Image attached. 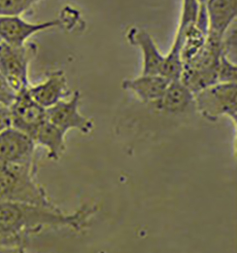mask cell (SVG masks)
Wrapping results in <instances>:
<instances>
[{"label": "cell", "instance_id": "1", "mask_svg": "<svg viewBox=\"0 0 237 253\" xmlns=\"http://www.w3.org/2000/svg\"><path fill=\"white\" fill-rule=\"evenodd\" d=\"M97 205L88 203L73 212L58 206L0 202V246H25L27 238L47 229L82 232L97 212Z\"/></svg>", "mask_w": 237, "mask_h": 253}, {"label": "cell", "instance_id": "2", "mask_svg": "<svg viewBox=\"0 0 237 253\" xmlns=\"http://www.w3.org/2000/svg\"><path fill=\"white\" fill-rule=\"evenodd\" d=\"M0 202L56 206L37 178V165L0 163Z\"/></svg>", "mask_w": 237, "mask_h": 253}, {"label": "cell", "instance_id": "3", "mask_svg": "<svg viewBox=\"0 0 237 253\" xmlns=\"http://www.w3.org/2000/svg\"><path fill=\"white\" fill-rule=\"evenodd\" d=\"M194 104L198 112L209 121L222 117L237 123V83H216L194 95Z\"/></svg>", "mask_w": 237, "mask_h": 253}, {"label": "cell", "instance_id": "4", "mask_svg": "<svg viewBox=\"0 0 237 253\" xmlns=\"http://www.w3.org/2000/svg\"><path fill=\"white\" fill-rule=\"evenodd\" d=\"M36 49V45L30 42L12 46L0 41V74L18 93L30 86V64Z\"/></svg>", "mask_w": 237, "mask_h": 253}, {"label": "cell", "instance_id": "5", "mask_svg": "<svg viewBox=\"0 0 237 253\" xmlns=\"http://www.w3.org/2000/svg\"><path fill=\"white\" fill-rule=\"evenodd\" d=\"M81 94L76 91L46 109V119L66 133L71 129L88 134L93 129V121L80 111Z\"/></svg>", "mask_w": 237, "mask_h": 253}, {"label": "cell", "instance_id": "6", "mask_svg": "<svg viewBox=\"0 0 237 253\" xmlns=\"http://www.w3.org/2000/svg\"><path fill=\"white\" fill-rule=\"evenodd\" d=\"M34 140L27 133L10 126L0 133V163L37 165Z\"/></svg>", "mask_w": 237, "mask_h": 253}, {"label": "cell", "instance_id": "7", "mask_svg": "<svg viewBox=\"0 0 237 253\" xmlns=\"http://www.w3.org/2000/svg\"><path fill=\"white\" fill-rule=\"evenodd\" d=\"M8 109L11 126L27 133L32 138L46 121V109L32 99L28 89L18 93Z\"/></svg>", "mask_w": 237, "mask_h": 253}, {"label": "cell", "instance_id": "8", "mask_svg": "<svg viewBox=\"0 0 237 253\" xmlns=\"http://www.w3.org/2000/svg\"><path fill=\"white\" fill-rule=\"evenodd\" d=\"M59 26V20L32 23L22 16H0V41L12 46H23L29 43V39L34 34Z\"/></svg>", "mask_w": 237, "mask_h": 253}, {"label": "cell", "instance_id": "9", "mask_svg": "<svg viewBox=\"0 0 237 253\" xmlns=\"http://www.w3.org/2000/svg\"><path fill=\"white\" fill-rule=\"evenodd\" d=\"M208 38L222 42L224 35L237 24V0H207Z\"/></svg>", "mask_w": 237, "mask_h": 253}, {"label": "cell", "instance_id": "10", "mask_svg": "<svg viewBox=\"0 0 237 253\" xmlns=\"http://www.w3.org/2000/svg\"><path fill=\"white\" fill-rule=\"evenodd\" d=\"M28 92L32 99L45 109L67 98L72 94L68 89L67 78L63 70L51 72L42 82L36 85H30Z\"/></svg>", "mask_w": 237, "mask_h": 253}, {"label": "cell", "instance_id": "11", "mask_svg": "<svg viewBox=\"0 0 237 253\" xmlns=\"http://www.w3.org/2000/svg\"><path fill=\"white\" fill-rule=\"evenodd\" d=\"M169 83L170 80L161 75L140 74L135 78L123 80L121 86L141 102L154 108L164 95Z\"/></svg>", "mask_w": 237, "mask_h": 253}, {"label": "cell", "instance_id": "12", "mask_svg": "<svg viewBox=\"0 0 237 253\" xmlns=\"http://www.w3.org/2000/svg\"><path fill=\"white\" fill-rule=\"evenodd\" d=\"M127 40L141 52V74L160 75V69L164 62L165 55H162L153 36L147 31L135 27L127 32Z\"/></svg>", "mask_w": 237, "mask_h": 253}, {"label": "cell", "instance_id": "13", "mask_svg": "<svg viewBox=\"0 0 237 253\" xmlns=\"http://www.w3.org/2000/svg\"><path fill=\"white\" fill-rule=\"evenodd\" d=\"M191 106L195 107L193 92L181 80H174L170 81L164 95L153 109L168 115H177L186 112Z\"/></svg>", "mask_w": 237, "mask_h": 253}, {"label": "cell", "instance_id": "14", "mask_svg": "<svg viewBox=\"0 0 237 253\" xmlns=\"http://www.w3.org/2000/svg\"><path fill=\"white\" fill-rule=\"evenodd\" d=\"M65 137V131L46 119L34 134L33 140L37 146L46 149L47 158L52 161H59L66 150Z\"/></svg>", "mask_w": 237, "mask_h": 253}, {"label": "cell", "instance_id": "15", "mask_svg": "<svg viewBox=\"0 0 237 253\" xmlns=\"http://www.w3.org/2000/svg\"><path fill=\"white\" fill-rule=\"evenodd\" d=\"M218 83H237V65L224 54L220 59L217 70Z\"/></svg>", "mask_w": 237, "mask_h": 253}, {"label": "cell", "instance_id": "16", "mask_svg": "<svg viewBox=\"0 0 237 253\" xmlns=\"http://www.w3.org/2000/svg\"><path fill=\"white\" fill-rule=\"evenodd\" d=\"M17 95L18 92L0 74V106L9 108Z\"/></svg>", "mask_w": 237, "mask_h": 253}, {"label": "cell", "instance_id": "17", "mask_svg": "<svg viewBox=\"0 0 237 253\" xmlns=\"http://www.w3.org/2000/svg\"><path fill=\"white\" fill-rule=\"evenodd\" d=\"M11 126V119L9 109L0 107V133Z\"/></svg>", "mask_w": 237, "mask_h": 253}, {"label": "cell", "instance_id": "18", "mask_svg": "<svg viewBox=\"0 0 237 253\" xmlns=\"http://www.w3.org/2000/svg\"><path fill=\"white\" fill-rule=\"evenodd\" d=\"M0 253H27L25 246H0Z\"/></svg>", "mask_w": 237, "mask_h": 253}, {"label": "cell", "instance_id": "19", "mask_svg": "<svg viewBox=\"0 0 237 253\" xmlns=\"http://www.w3.org/2000/svg\"><path fill=\"white\" fill-rule=\"evenodd\" d=\"M198 3H199L200 5H204L207 0H198Z\"/></svg>", "mask_w": 237, "mask_h": 253}, {"label": "cell", "instance_id": "20", "mask_svg": "<svg viewBox=\"0 0 237 253\" xmlns=\"http://www.w3.org/2000/svg\"><path fill=\"white\" fill-rule=\"evenodd\" d=\"M32 1H33L35 4H37V3H39L41 0H32Z\"/></svg>", "mask_w": 237, "mask_h": 253}, {"label": "cell", "instance_id": "21", "mask_svg": "<svg viewBox=\"0 0 237 253\" xmlns=\"http://www.w3.org/2000/svg\"><path fill=\"white\" fill-rule=\"evenodd\" d=\"M0 107H2V106H0Z\"/></svg>", "mask_w": 237, "mask_h": 253}]
</instances>
